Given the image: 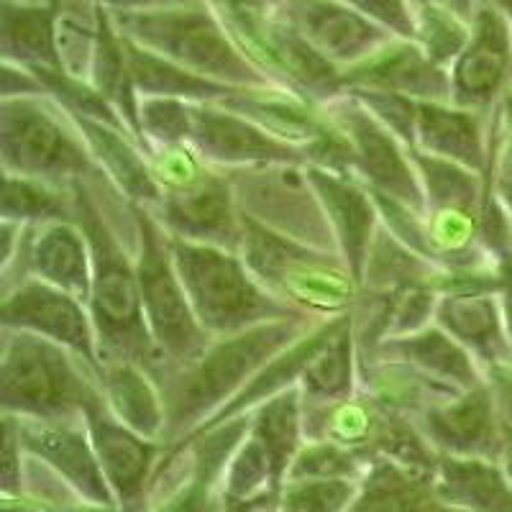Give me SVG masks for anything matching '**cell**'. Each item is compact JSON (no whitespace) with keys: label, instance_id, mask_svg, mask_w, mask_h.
Masks as SVG:
<instances>
[{"label":"cell","instance_id":"ffe728a7","mask_svg":"<svg viewBox=\"0 0 512 512\" xmlns=\"http://www.w3.org/2000/svg\"><path fill=\"white\" fill-rule=\"evenodd\" d=\"M308 177L313 182L318 200L326 210L331 231L336 236L338 254L344 256L356 280L361 282V272L367 264L369 249H372L374 233L379 228V208L367 185H361L356 177L331 172L323 167H310Z\"/></svg>","mask_w":512,"mask_h":512},{"label":"cell","instance_id":"7bdbcfd3","mask_svg":"<svg viewBox=\"0 0 512 512\" xmlns=\"http://www.w3.org/2000/svg\"><path fill=\"white\" fill-rule=\"evenodd\" d=\"M382 126H387L392 134L408 146L415 144V121H418V100L405 98L397 93H384V90H349Z\"/></svg>","mask_w":512,"mask_h":512},{"label":"cell","instance_id":"83f0119b","mask_svg":"<svg viewBox=\"0 0 512 512\" xmlns=\"http://www.w3.org/2000/svg\"><path fill=\"white\" fill-rule=\"evenodd\" d=\"M349 512H461L441 500L433 472L402 466L392 459H374L359 482V495Z\"/></svg>","mask_w":512,"mask_h":512},{"label":"cell","instance_id":"7dc6e473","mask_svg":"<svg viewBox=\"0 0 512 512\" xmlns=\"http://www.w3.org/2000/svg\"><path fill=\"white\" fill-rule=\"evenodd\" d=\"M29 95H47L41 80L29 67H18V64L3 62L0 72V100L6 98H29Z\"/></svg>","mask_w":512,"mask_h":512},{"label":"cell","instance_id":"681fc988","mask_svg":"<svg viewBox=\"0 0 512 512\" xmlns=\"http://www.w3.org/2000/svg\"><path fill=\"white\" fill-rule=\"evenodd\" d=\"M105 11H149V8L180 6V3H195V0H90Z\"/></svg>","mask_w":512,"mask_h":512},{"label":"cell","instance_id":"74e56055","mask_svg":"<svg viewBox=\"0 0 512 512\" xmlns=\"http://www.w3.org/2000/svg\"><path fill=\"white\" fill-rule=\"evenodd\" d=\"M469 39H472V21L459 16L448 3L415 6L413 41L438 67L451 70V64L461 57Z\"/></svg>","mask_w":512,"mask_h":512},{"label":"cell","instance_id":"f35d334b","mask_svg":"<svg viewBox=\"0 0 512 512\" xmlns=\"http://www.w3.org/2000/svg\"><path fill=\"white\" fill-rule=\"evenodd\" d=\"M372 459L356 454L351 448L331 441H305L297 451L285 482L290 479H349L361 482L369 472Z\"/></svg>","mask_w":512,"mask_h":512},{"label":"cell","instance_id":"484cf974","mask_svg":"<svg viewBox=\"0 0 512 512\" xmlns=\"http://www.w3.org/2000/svg\"><path fill=\"white\" fill-rule=\"evenodd\" d=\"M72 118H75L82 136L88 141L93 159L105 175L111 177L113 185L131 203L149 210L157 208V203L162 200V192H159V185L154 182L149 159H146V149L139 141V136L126 131V128L111 126V123L93 121V118Z\"/></svg>","mask_w":512,"mask_h":512},{"label":"cell","instance_id":"f907efd6","mask_svg":"<svg viewBox=\"0 0 512 512\" xmlns=\"http://www.w3.org/2000/svg\"><path fill=\"white\" fill-rule=\"evenodd\" d=\"M0 507H3V512H57L52 505L29 495H3Z\"/></svg>","mask_w":512,"mask_h":512},{"label":"cell","instance_id":"277c9868","mask_svg":"<svg viewBox=\"0 0 512 512\" xmlns=\"http://www.w3.org/2000/svg\"><path fill=\"white\" fill-rule=\"evenodd\" d=\"M108 16L118 34L180 64L192 75L221 82L228 88L272 85L236 47L208 0L149 11H108Z\"/></svg>","mask_w":512,"mask_h":512},{"label":"cell","instance_id":"7a4b0ae2","mask_svg":"<svg viewBox=\"0 0 512 512\" xmlns=\"http://www.w3.org/2000/svg\"><path fill=\"white\" fill-rule=\"evenodd\" d=\"M75 195L77 223L93 251V287L88 308L98 333L100 361L128 359L141 364L149 374L157 372L164 364V356L146 326L134 251L118 239V233L105 221L82 182L75 185Z\"/></svg>","mask_w":512,"mask_h":512},{"label":"cell","instance_id":"e0dca14e","mask_svg":"<svg viewBox=\"0 0 512 512\" xmlns=\"http://www.w3.org/2000/svg\"><path fill=\"white\" fill-rule=\"evenodd\" d=\"M8 418L16 425L18 441L26 454L52 466L88 502L118 507L108 479L100 469L85 420H36L16 418V415Z\"/></svg>","mask_w":512,"mask_h":512},{"label":"cell","instance_id":"8992f818","mask_svg":"<svg viewBox=\"0 0 512 512\" xmlns=\"http://www.w3.org/2000/svg\"><path fill=\"white\" fill-rule=\"evenodd\" d=\"M167 241L187 300L208 336L226 338L272 320L308 318L277 300L256 280L239 251L192 244L169 233Z\"/></svg>","mask_w":512,"mask_h":512},{"label":"cell","instance_id":"44dd1931","mask_svg":"<svg viewBox=\"0 0 512 512\" xmlns=\"http://www.w3.org/2000/svg\"><path fill=\"white\" fill-rule=\"evenodd\" d=\"M218 103L241 113L274 139L295 146L303 154L333 131V121L323 105L310 103L303 95L280 88V85L239 88Z\"/></svg>","mask_w":512,"mask_h":512},{"label":"cell","instance_id":"ab89813d","mask_svg":"<svg viewBox=\"0 0 512 512\" xmlns=\"http://www.w3.org/2000/svg\"><path fill=\"white\" fill-rule=\"evenodd\" d=\"M359 482L349 479H290L274 497V512H349Z\"/></svg>","mask_w":512,"mask_h":512},{"label":"cell","instance_id":"ba28073f","mask_svg":"<svg viewBox=\"0 0 512 512\" xmlns=\"http://www.w3.org/2000/svg\"><path fill=\"white\" fill-rule=\"evenodd\" d=\"M136 213H139V246L134 259L146 326L164 356L162 367L187 364L208 349L213 336L203 331L187 300L185 285L169 251L167 231L141 205Z\"/></svg>","mask_w":512,"mask_h":512},{"label":"cell","instance_id":"4fadbf2b","mask_svg":"<svg viewBox=\"0 0 512 512\" xmlns=\"http://www.w3.org/2000/svg\"><path fill=\"white\" fill-rule=\"evenodd\" d=\"M451 103L492 113L512 93V29L489 6H477L472 39L451 64Z\"/></svg>","mask_w":512,"mask_h":512},{"label":"cell","instance_id":"1f68e13d","mask_svg":"<svg viewBox=\"0 0 512 512\" xmlns=\"http://www.w3.org/2000/svg\"><path fill=\"white\" fill-rule=\"evenodd\" d=\"M0 47L6 64H18L29 70L36 67L59 70L57 3H44V6L3 3Z\"/></svg>","mask_w":512,"mask_h":512},{"label":"cell","instance_id":"9c48e42d","mask_svg":"<svg viewBox=\"0 0 512 512\" xmlns=\"http://www.w3.org/2000/svg\"><path fill=\"white\" fill-rule=\"evenodd\" d=\"M239 213L285 239L338 251L305 164H262L226 172Z\"/></svg>","mask_w":512,"mask_h":512},{"label":"cell","instance_id":"5b68a950","mask_svg":"<svg viewBox=\"0 0 512 512\" xmlns=\"http://www.w3.org/2000/svg\"><path fill=\"white\" fill-rule=\"evenodd\" d=\"M241 223L244 239L239 254L277 300L313 320L351 313L361 285L338 251L285 239L244 216Z\"/></svg>","mask_w":512,"mask_h":512},{"label":"cell","instance_id":"30bf717a","mask_svg":"<svg viewBox=\"0 0 512 512\" xmlns=\"http://www.w3.org/2000/svg\"><path fill=\"white\" fill-rule=\"evenodd\" d=\"M323 108L349 139L351 177L369 190L382 192L387 198L425 213L423 185L410 157V146L397 139L390 128L382 126L349 90Z\"/></svg>","mask_w":512,"mask_h":512},{"label":"cell","instance_id":"f6af8a7d","mask_svg":"<svg viewBox=\"0 0 512 512\" xmlns=\"http://www.w3.org/2000/svg\"><path fill=\"white\" fill-rule=\"evenodd\" d=\"M344 3L400 39L415 36V6L410 0H344Z\"/></svg>","mask_w":512,"mask_h":512},{"label":"cell","instance_id":"d590c367","mask_svg":"<svg viewBox=\"0 0 512 512\" xmlns=\"http://www.w3.org/2000/svg\"><path fill=\"white\" fill-rule=\"evenodd\" d=\"M410 157H413L420 185H423L425 210H469V213H479L484 192H487V177L464 167V164L418 152L413 146H410Z\"/></svg>","mask_w":512,"mask_h":512},{"label":"cell","instance_id":"4dcf8cb0","mask_svg":"<svg viewBox=\"0 0 512 512\" xmlns=\"http://www.w3.org/2000/svg\"><path fill=\"white\" fill-rule=\"evenodd\" d=\"M359 285L361 290L369 292H402L410 287H431L443 295L448 287V272L402 244L390 228L379 223Z\"/></svg>","mask_w":512,"mask_h":512},{"label":"cell","instance_id":"5bb4252c","mask_svg":"<svg viewBox=\"0 0 512 512\" xmlns=\"http://www.w3.org/2000/svg\"><path fill=\"white\" fill-rule=\"evenodd\" d=\"M272 11L341 72L372 57L395 36L344 0H272Z\"/></svg>","mask_w":512,"mask_h":512},{"label":"cell","instance_id":"2e32d148","mask_svg":"<svg viewBox=\"0 0 512 512\" xmlns=\"http://www.w3.org/2000/svg\"><path fill=\"white\" fill-rule=\"evenodd\" d=\"M149 210V208H146ZM159 226L175 239L192 244H210L239 251L244 239L239 205L226 172L213 169V175L200 185L182 192H164L157 208L149 210Z\"/></svg>","mask_w":512,"mask_h":512},{"label":"cell","instance_id":"c3c4849f","mask_svg":"<svg viewBox=\"0 0 512 512\" xmlns=\"http://www.w3.org/2000/svg\"><path fill=\"white\" fill-rule=\"evenodd\" d=\"M497 300H500L502 318H505L507 336L512 346V246L497 259Z\"/></svg>","mask_w":512,"mask_h":512},{"label":"cell","instance_id":"52a82bcc","mask_svg":"<svg viewBox=\"0 0 512 512\" xmlns=\"http://www.w3.org/2000/svg\"><path fill=\"white\" fill-rule=\"evenodd\" d=\"M0 169L62 187L100 172L80 126L52 95L0 100Z\"/></svg>","mask_w":512,"mask_h":512},{"label":"cell","instance_id":"f1b7e54d","mask_svg":"<svg viewBox=\"0 0 512 512\" xmlns=\"http://www.w3.org/2000/svg\"><path fill=\"white\" fill-rule=\"evenodd\" d=\"M433 487L461 512H512V484L500 461L438 456Z\"/></svg>","mask_w":512,"mask_h":512},{"label":"cell","instance_id":"3957f363","mask_svg":"<svg viewBox=\"0 0 512 512\" xmlns=\"http://www.w3.org/2000/svg\"><path fill=\"white\" fill-rule=\"evenodd\" d=\"M103 397L98 372L70 349L18 328H0V410L36 420H85Z\"/></svg>","mask_w":512,"mask_h":512},{"label":"cell","instance_id":"11a10c76","mask_svg":"<svg viewBox=\"0 0 512 512\" xmlns=\"http://www.w3.org/2000/svg\"><path fill=\"white\" fill-rule=\"evenodd\" d=\"M413 6H423V3H446V0H410Z\"/></svg>","mask_w":512,"mask_h":512},{"label":"cell","instance_id":"9a60e30c","mask_svg":"<svg viewBox=\"0 0 512 512\" xmlns=\"http://www.w3.org/2000/svg\"><path fill=\"white\" fill-rule=\"evenodd\" d=\"M192 149L213 169L262 167V164H305V154L221 103L192 105Z\"/></svg>","mask_w":512,"mask_h":512},{"label":"cell","instance_id":"603a6c76","mask_svg":"<svg viewBox=\"0 0 512 512\" xmlns=\"http://www.w3.org/2000/svg\"><path fill=\"white\" fill-rule=\"evenodd\" d=\"M436 326L454 336L484 374L512 364V346L497 292H443L436 308Z\"/></svg>","mask_w":512,"mask_h":512},{"label":"cell","instance_id":"8fae6325","mask_svg":"<svg viewBox=\"0 0 512 512\" xmlns=\"http://www.w3.org/2000/svg\"><path fill=\"white\" fill-rule=\"evenodd\" d=\"M0 328H18L49 338L100 372L98 333L88 303L59 287L29 280L0 297Z\"/></svg>","mask_w":512,"mask_h":512},{"label":"cell","instance_id":"816d5d0a","mask_svg":"<svg viewBox=\"0 0 512 512\" xmlns=\"http://www.w3.org/2000/svg\"><path fill=\"white\" fill-rule=\"evenodd\" d=\"M446 3L454 8L459 16H464L466 21H472L474 13H477V6H479V0H446Z\"/></svg>","mask_w":512,"mask_h":512},{"label":"cell","instance_id":"ee69618b","mask_svg":"<svg viewBox=\"0 0 512 512\" xmlns=\"http://www.w3.org/2000/svg\"><path fill=\"white\" fill-rule=\"evenodd\" d=\"M438 300H441V292L431 290V287H410V290L392 292L390 338L410 336V333L433 326Z\"/></svg>","mask_w":512,"mask_h":512},{"label":"cell","instance_id":"db71d44e","mask_svg":"<svg viewBox=\"0 0 512 512\" xmlns=\"http://www.w3.org/2000/svg\"><path fill=\"white\" fill-rule=\"evenodd\" d=\"M3 3H24V6H44V3H57V0H3Z\"/></svg>","mask_w":512,"mask_h":512},{"label":"cell","instance_id":"836d02e7","mask_svg":"<svg viewBox=\"0 0 512 512\" xmlns=\"http://www.w3.org/2000/svg\"><path fill=\"white\" fill-rule=\"evenodd\" d=\"M251 433L262 441L264 451L272 461L277 487L282 489L292 461L305 443L303 392H300V387H292V390L259 405L251 413Z\"/></svg>","mask_w":512,"mask_h":512},{"label":"cell","instance_id":"60d3db41","mask_svg":"<svg viewBox=\"0 0 512 512\" xmlns=\"http://www.w3.org/2000/svg\"><path fill=\"white\" fill-rule=\"evenodd\" d=\"M146 159L152 169L159 192H182L200 185L213 175V167L192 149L190 141L182 144H157L146 146Z\"/></svg>","mask_w":512,"mask_h":512},{"label":"cell","instance_id":"d6986e66","mask_svg":"<svg viewBox=\"0 0 512 512\" xmlns=\"http://www.w3.org/2000/svg\"><path fill=\"white\" fill-rule=\"evenodd\" d=\"M346 90H384L418 103L451 100V72L425 57L413 39L392 36L382 49L344 72Z\"/></svg>","mask_w":512,"mask_h":512},{"label":"cell","instance_id":"f546056e","mask_svg":"<svg viewBox=\"0 0 512 512\" xmlns=\"http://www.w3.org/2000/svg\"><path fill=\"white\" fill-rule=\"evenodd\" d=\"M377 354L408 361V364L451 384L456 390H474V387L487 382V374L479 367V361L436 323L418 333H410V336L384 341Z\"/></svg>","mask_w":512,"mask_h":512},{"label":"cell","instance_id":"7402d4cb","mask_svg":"<svg viewBox=\"0 0 512 512\" xmlns=\"http://www.w3.org/2000/svg\"><path fill=\"white\" fill-rule=\"evenodd\" d=\"M489 116L492 113L469 111L451 100L418 103L413 149L487 175Z\"/></svg>","mask_w":512,"mask_h":512},{"label":"cell","instance_id":"d6a6232c","mask_svg":"<svg viewBox=\"0 0 512 512\" xmlns=\"http://www.w3.org/2000/svg\"><path fill=\"white\" fill-rule=\"evenodd\" d=\"M123 39V49H126L128 72H131V82H134L136 95L141 98H180L187 103H218L233 90L221 82L205 80V77L192 75V72L182 70L180 64L169 62V59L159 57V54L149 52V49L139 47L136 41Z\"/></svg>","mask_w":512,"mask_h":512},{"label":"cell","instance_id":"f5cc1de1","mask_svg":"<svg viewBox=\"0 0 512 512\" xmlns=\"http://www.w3.org/2000/svg\"><path fill=\"white\" fill-rule=\"evenodd\" d=\"M479 6H489L495 8L502 18H505L507 24L512 29V0H479Z\"/></svg>","mask_w":512,"mask_h":512},{"label":"cell","instance_id":"4316f807","mask_svg":"<svg viewBox=\"0 0 512 512\" xmlns=\"http://www.w3.org/2000/svg\"><path fill=\"white\" fill-rule=\"evenodd\" d=\"M100 392L113 415L126 428L149 441L164 443L167 413L157 382L141 364L128 359H103L98 372Z\"/></svg>","mask_w":512,"mask_h":512},{"label":"cell","instance_id":"ac0fdd59","mask_svg":"<svg viewBox=\"0 0 512 512\" xmlns=\"http://www.w3.org/2000/svg\"><path fill=\"white\" fill-rule=\"evenodd\" d=\"M415 425L438 456L500 461L502 415L487 382L441 402L415 418Z\"/></svg>","mask_w":512,"mask_h":512},{"label":"cell","instance_id":"d4e9b609","mask_svg":"<svg viewBox=\"0 0 512 512\" xmlns=\"http://www.w3.org/2000/svg\"><path fill=\"white\" fill-rule=\"evenodd\" d=\"M31 277L88 303L93 287V251L77 221L31 226Z\"/></svg>","mask_w":512,"mask_h":512},{"label":"cell","instance_id":"6da1fadb","mask_svg":"<svg viewBox=\"0 0 512 512\" xmlns=\"http://www.w3.org/2000/svg\"><path fill=\"white\" fill-rule=\"evenodd\" d=\"M315 323L318 320L313 318L272 320L233 336L213 338L208 349L187 364L152 372L167 413L164 446H175L208 423L264 364L305 336Z\"/></svg>","mask_w":512,"mask_h":512},{"label":"cell","instance_id":"7c38bea8","mask_svg":"<svg viewBox=\"0 0 512 512\" xmlns=\"http://www.w3.org/2000/svg\"><path fill=\"white\" fill-rule=\"evenodd\" d=\"M85 425L118 510L149 512V487L167 446L126 428L103 397L85 408Z\"/></svg>","mask_w":512,"mask_h":512},{"label":"cell","instance_id":"e575fe53","mask_svg":"<svg viewBox=\"0 0 512 512\" xmlns=\"http://www.w3.org/2000/svg\"><path fill=\"white\" fill-rule=\"evenodd\" d=\"M297 387L305 402L344 400L359 390V351L351 331V313L344 326L310 359Z\"/></svg>","mask_w":512,"mask_h":512},{"label":"cell","instance_id":"bcb514c9","mask_svg":"<svg viewBox=\"0 0 512 512\" xmlns=\"http://www.w3.org/2000/svg\"><path fill=\"white\" fill-rule=\"evenodd\" d=\"M24 466H26V451L18 441L16 425L8 415H3V495H21L24 492Z\"/></svg>","mask_w":512,"mask_h":512},{"label":"cell","instance_id":"cb8c5ba5","mask_svg":"<svg viewBox=\"0 0 512 512\" xmlns=\"http://www.w3.org/2000/svg\"><path fill=\"white\" fill-rule=\"evenodd\" d=\"M359 390L367 392L382 408L413 420L464 392L425 374L408 361L377 351L359 356Z\"/></svg>","mask_w":512,"mask_h":512},{"label":"cell","instance_id":"8d00e7d4","mask_svg":"<svg viewBox=\"0 0 512 512\" xmlns=\"http://www.w3.org/2000/svg\"><path fill=\"white\" fill-rule=\"evenodd\" d=\"M0 221L39 226L49 221H77L75 187L52 185L34 177L3 175Z\"/></svg>","mask_w":512,"mask_h":512},{"label":"cell","instance_id":"b9f144b4","mask_svg":"<svg viewBox=\"0 0 512 512\" xmlns=\"http://www.w3.org/2000/svg\"><path fill=\"white\" fill-rule=\"evenodd\" d=\"M192 105L180 98H141L139 100V136L141 144H182L190 141Z\"/></svg>","mask_w":512,"mask_h":512}]
</instances>
